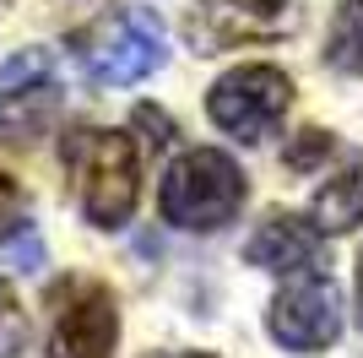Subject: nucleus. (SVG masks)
<instances>
[{
    "label": "nucleus",
    "mask_w": 363,
    "mask_h": 358,
    "mask_svg": "<svg viewBox=\"0 0 363 358\" xmlns=\"http://www.w3.org/2000/svg\"><path fill=\"white\" fill-rule=\"evenodd\" d=\"M65 168L76 179V207L92 228H125L141 195V158L125 131H71Z\"/></svg>",
    "instance_id": "obj_1"
},
{
    "label": "nucleus",
    "mask_w": 363,
    "mask_h": 358,
    "mask_svg": "<svg viewBox=\"0 0 363 358\" xmlns=\"http://www.w3.org/2000/svg\"><path fill=\"white\" fill-rule=\"evenodd\" d=\"M244 195H250V185L228 152L190 147L168 163L163 185H157V212H163V223L184 228V234H217L239 217Z\"/></svg>",
    "instance_id": "obj_2"
},
{
    "label": "nucleus",
    "mask_w": 363,
    "mask_h": 358,
    "mask_svg": "<svg viewBox=\"0 0 363 358\" xmlns=\"http://www.w3.org/2000/svg\"><path fill=\"white\" fill-rule=\"evenodd\" d=\"M163 60H168V33L147 6H125V11L104 16L82 49V65L98 87H136L152 71H163Z\"/></svg>",
    "instance_id": "obj_3"
},
{
    "label": "nucleus",
    "mask_w": 363,
    "mask_h": 358,
    "mask_svg": "<svg viewBox=\"0 0 363 358\" xmlns=\"http://www.w3.org/2000/svg\"><path fill=\"white\" fill-rule=\"evenodd\" d=\"M293 109V76L282 65H233L206 92V114L233 141H266Z\"/></svg>",
    "instance_id": "obj_4"
},
{
    "label": "nucleus",
    "mask_w": 363,
    "mask_h": 358,
    "mask_svg": "<svg viewBox=\"0 0 363 358\" xmlns=\"http://www.w3.org/2000/svg\"><path fill=\"white\" fill-rule=\"evenodd\" d=\"M298 28V0H196L184 11V44L196 55H228L244 44H272Z\"/></svg>",
    "instance_id": "obj_5"
},
{
    "label": "nucleus",
    "mask_w": 363,
    "mask_h": 358,
    "mask_svg": "<svg viewBox=\"0 0 363 358\" xmlns=\"http://www.w3.org/2000/svg\"><path fill=\"white\" fill-rule=\"evenodd\" d=\"M266 331L288 353H325L342 337V293L325 271H288V288L272 298Z\"/></svg>",
    "instance_id": "obj_6"
},
{
    "label": "nucleus",
    "mask_w": 363,
    "mask_h": 358,
    "mask_svg": "<svg viewBox=\"0 0 363 358\" xmlns=\"http://www.w3.org/2000/svg\"><path fill=\"white\" fill-rule=\"evenodd\" d=\"M120 347V304L104 283H65L55 293L49 358H114Z\"/></svg>",
    "instance_id": "obj_7"
},
{
    "label": "nucleus",
    "mask_w": 363,
    "mask_h": 358,
    "mask_svg": "<svg viewBox=\"0 0 363 358\" xmlns=\"http://www.w3.org/2000/svg\"><path fill=\"white\" fill-rule=\"evenodd\" d=\"M320 228L315 217H298V212H272L266 223L250 234L244 244V261L260 271H303L320 261Z\"/></svg>",
    "instance_id": "obj_8"
},
{
    "label": "nucleus",
    "mask_w": 363,
    "mask_h": 358,
    "mask_svg": "<svg viewBox=\"0 0 363 358\" xmlns=\"http://www.w3.org/2000/svg\"><path fill=\"white\" fill-rule=\"evenodd\" d=\"M309 217H315L320 234H352L363 223V158H352L342 174H331L309 201Z\"/></svg>",
    "instance_id": "obj_9"
},
{
    "label": "nucleus",
    "mask_w": 363,
    "mask_h": 358,
    "mask_svg": "<svg viewBox=\"0 0 363 358\" xmlns=\"http://www.w3.org/2000/svg\"><path fill=\"white\" fill-rule=\"evenodd\" d=\"M325 65L342 76H363V0H342L325 33Z\"/></svg>",
    "instance_id": "obj_10"
},
{
    "label": "nucleus",
    "mask_w": 363,
    "mask_h": 358,
    "mask_svg": "<svg viewBox=\"0 0 363 358\" xmlns=\"http://www.w3.org/2000/svg\"><path fill=\"white\" fill-rule=\"evenodd\" d=\"M49 76H55V65H49L44 49H22V55H11L6 65H0V98H16V92L49 87Z\"/></svg>",
    "instance_id": "obj_11"
},
{
    "label": "nucleus",
    "mask_w": 363,
    "mask_h": 358,
    "mask_svg": "<svg viewBox=\"0 0 363 358\" xmlns=\"http://www.w3.org/2000/svg\"><path fill=\"white\" fill-rule=\"evenodd\" d=\"M22 347H28V310L11 293V283L0 277V358H16Z\"/></svg>",
    "instance_id": "obj_12"
},
{
    "label": "nucleus",
    "mask_w": 363,
    "mask_h": 358,
    "mask_svg": "<svg viewBox=\"0 0 363 358\" xmlns=\"http://www.w3.org/2000/svg\"><path fill=\"white\" fill-rule=\"evenodd\" d=\"M331 131H298V141H293L288 152H282V163L293 168V174H309V168L320 163V158H331Z\"/></svg>",
    "instance_id": "obj_13"
},
{
    "label": "nucleus",
    "mask_w": 363,
    "mask_h": 358,
    "mask_svg": "<svg viewBox=\"0 0 363 358\" xmlns=\"http://www.w3.org/2000/svg\"><path fill=\"white\" fill-rule=\"evenodd\" d=\"M136 125H141V131H152V136H147V147H152V152H163V147H174V119H168L163 109H152V104H141V109H136Z\"/></svg>",
    "instance_id": "obj_14"
},
{
    "label": "nucleus",
    "mask_w": 363,
    "mask_h": 358,
    "mask_svg": "<svg viewBox=\"0 0 363 358\" xmlns=\"http://www.w3.org/2000/svg\"><path fill=\"white\" fill-rule=\"evenodd\" d=\"M358 326H363V255H358Z\"/></svg>",
    "instance_id": "obj_15"
},
{
    "label": "nucleus",
    "mask_w": 363,
    "mask_h": 358,
    "mask_svg": "<svg viewBox=\"0 0 363 358\" xmlns=\"http://www.w3.org/2000/svg\"><path fill=\"white\" fill-rule=\"evenodd\" d=\"M184 358H212V353H184Z\"/></svg>",
    "instance_id": "obj_16"
}]
</instances>
